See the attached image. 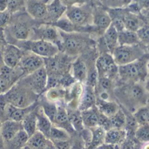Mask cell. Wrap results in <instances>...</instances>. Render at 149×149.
<instances>
[{
    "label": "cell",
    "instance_id": "484cf974",
    "mask_svg": "<svg viewBox=\"0 0 149 149\" xmlns=\"http://www.w3.org/2000/svg\"><path fill=\"white\" fill-rule=\"evenodd\" d=\"M71 74L76 81L84 83L86 81L88 69L86 63L81 58H77L71 66Z\"/></svg>",
    "mask_w": 149,
    "mask_h": 149
},
{
    "label": "cell",
    "instance_id": "11a10c76",
    "mask_svg": "<svg viewBox=\"0 0 149 149\" xmlns=\"http://www.w3.org/2000/svg\"><path fill=\"white\" fill-rule=\"evenodd\" d=\"M1 124H2V122L0 121V130H1ZM0 148L3 149V141L1 138V134H0Z\"/></svg>",
    "mask_w": 149,
    "mask_h": 149
},
{
    "label": "cell",
    "instance_id": "4fadbf2b",
    "mask_svg": "<svg viewBox=\"0 0 149 149\" xmlns=\"http://www.w3.org/2000/svg\"><path fill=\"white\" fill-rule=\"evenodd\" d=\"M24 52V51L17 47V45L8 43L2 51V56L4 65L10 68H15L19 64Z\"/></svg>",
    "mask_w": 149,
    "mask_h": 149
},
{
    "label": "cell",
    "instance_id": "52a82bcc",
    "mask_svg": "<svg viewBox=\"0 0 149 149\" xmlns=\"http://www.w3.org/2000/svg\"><path fill=\"white\" fill-rule=\"evenodd\" d=\"M112 55L118 65H123L142 58L144 52L138 44L133 45H119L113 52Z\"/></svg>",
    "mask_w": 149,
    "mask_h": 149
},
{
    "label": "cell",
    "instance_id": "ab89813d",
    "mask_svg": "<svg viewBox=\"0 0 149 149\" xmlns=\"http://www.w3.org/2000/svg\"><path fill=\"white\" fill-rule=\"evenodd\" d=\"M134 116L136 119L139 125L149 123V107H144L142 108H140L134 113Z\"/></svg>",
    "mask_w": 149,
    "mask_h": 149
},
{
    "label": "cell",
    "instance_id": "f35d334b",
    "mask_svg": "<svg viewBox=\"0 0 149 149\" xmlns=\"http://www.w3.org/2000/svg\"><path fill=\"white\" fill-rule=\"evenodd\" d=\"M133 0H101L102 5L107 8H123L128 6Z\"/></svg>",
    "mask_w": 149,
    "mask_h": 149
},
{
    "label": "cell",
    "instance_id": "d6986e66",
    "mask_svg": "<svg viewBox=\"0 0 149 149\" xmlns=\"http://www.w3.org/2000/svg\"><path fill=\"white\" fill-rule=\"evenodd\" d=\"M23 125L20 121L12 120H6L1 124L0 134L3 142H6L12 139L19 131L23 130Z\"/></svg>",
    "mask_w": 149,
    "mask_h": 149
},
{
    "label": "cell",
    "instance_id": "cb8c5ba5",
    "mask_svg": "<svg viewBox=\"0 0 149 149\" xmlns=\"http://www.w3.org/2000/svg\"><path fill=\"white\" fill-rule=\"evenodd\" d=\"M127 133L123 128H111L106 132L105 143L111 145H121L127 139Z\"/></svg>",
    "mask_w": 149,
    "mask_h": 149
},
{
    "label": "cell",
    "instance_id": "91938a15",
    "mask_svg": "<svg viewBox=\"0 0 149 149\" xmlns=\"http://www.w3.org/2000/svg\"><path fill=\"white\" fill-rule=\"evenodd\" d=\"M134 149H135V148H134Z\"/></svg>",
    "mask_w": 149,
    "mask_h": 149
},
{
    "label": "cell",
    "instance_id": "2e32d148",
    "mask_svg": "<svg viewBox=\"0 0 149 149\" xmlns=\"http://www.w3.org/2000/svg\"><path fill=\"white\" fill-rule=\"evenodd\" d=\"M9 33L10 37L16 40H28L32 33V29L30 24L24 21H18L16 23H10L8 26Z\"/></svg>",
    "mask_w": 149,
    "mask_h": 149
},
{
    "label": "cell",
    "instance_id": "816d5d0a",
    "mask_svg": "<svg viewBox=\"0 0 149 149\" xmlns=\"http://www.w3.org/2000/svg\"><path fill=\"white\" fill-rule=\"evenodd\" d=\"M141 15L143 16V17L145 18V20L147 21V23H148L149 24V9L141 10Z\"/></svg>",
    "mask_w": 149,
    "mask_h": 149
},
{
    "label": "cell",
    "instance_id": "4dcf8cb0",
    "mask_svg": "<svg viewBox=\"0 0 149 149\" xmlns=\"http://www.w3.org/2000/svg\"><path fill=\"white\" fill-rule=\"evenodd\" d=\"M96 107L101 113H103L107 117H111L120 109V107L116 103L104 100L101 99L96 100Z\"/></svg>",
    "mask_w": 149,
    "mask_h": 149
},
{
    "label": "cell",
    "instance_id": "9f6ffc18",
    "mask_svg": "<svg viewBox=\"0 0 149 149\" xmlns=\"http://www.w3.org/2000/svg\"><path fill=\"white\" fill-rule=\"evenodd\" d=\"M141 149H149V142L144 143V145L141 147Z\"/></svg>",
    "mask_w": 149,
    "mask_h": 149
},
{
    "label": "cell",
    "instance_id": "5b68a950",
    "mask_svg": "<svg viewBox=\"0 0 149 149\" xmlns=\"http://www.w3.org/2000/svg\"><path fill=\"white\" fill-rule=\"evenodd\" d=\"M147 64L148 63L141 58L132 63L119 65V75L124 81L136 83L147 76Z\"/></svg>",
    "mask_w": 149,
    "mask_h": 149
},
{
    "label": "cell",
    "instance_id": "ac0fdd59",
    "mask_svg": "<svg viewBox=\"0 0 149 149\" xmlns=\"http://www.w3.org/2000/svg\"><path fill=\"white\" fill-rule=\"evenodd\" d=\"M38 101L27 107H17L13 105L7 104L5 109V118L6 120H12L22 122L24 117L29 113L33 111L38 107Z\"/></svg>",
    "mask_w": 149,
    "mask_h": 149
},
{
    "label": "cell",
    "instance_id": "7bdbcfd3",
    "mask_svg": "<svg viewBox=\"0 0 149 149\" xmlns=\"http://www.w3.org/2000/svg\"><path fill=\"white\" fill-rule=\"evenodd\" d=\"M12 19V14L7 10L4 11H0V28H6L10 23Z\"/></svg>",
    "mask_w": 149,
    "mask_h": 149
},
{
    "label": "cell",
    "instance_id": "ba28073f",
    "mask_svg": "<svg viewBox=\"0 0 149 149\" xmlns=\"http://www.w3.org/2000/svg\"><path fill=\"white\" fill-rule=\"evenodd\" d=\"M19 81L29 87L36 94L40 95L46 91L48 82L47 71L45 67L43 66L33 72L32 73L21 78Z\"/></svg>",
    "mask_w": 149,
    "mask_h": 149
},
{
    "label": "cell",
    "instance_id": "7c38bea8",
    "mask_svg": "<svg viewBox=\"0 0 149 149\" xmlns=\"http://www.w3.org/2000/svg\"><path fill=\"white\" fill-rule=\"evenodd\" d=\"M43 66H45V58L29 52H24L23 58L17 65V67L23 72L24 77L32 73Z\"/></svg>",
    "mask_w": 149,
    "mask_h": 149
},
{
    "label": "cell",
    "instance_id": "d6a6232c",
    "mask_svg": "<svg viewBox=\"0 0 149 149\" xmlns=\"http://www.w3.org/2000/svg\"><path fill=\"white\" fill-rule=\"evenodd\" d=\"M49 140L50 139L47 138L45 134L37 130L31 136L29 137L27 145L32 149H43L48 143Z\"/></svg>",
    "mask_w": 149,
    "mask_h": 149
},
{
    "label": "cell",
    "instance_id": "74e56055",
    "mask_svg": "<svg viewBox=\"0 0 149 149\" xmlns=\"http://www.w3.org/2000/svg\"><path fill=\"white\" fill-rule=\"evenodd\" d=\"M134 136L136 140L142 143L149 142V123L139 125L138 128L135 131Z\"/></svg>",
    "mask_w": 149,
    "mask_h": 149
},
{
    "label": "cell",
    "instance_id": "94428289",
    "mask_svg": "<svg viewBox=\"0 0 149 149\" xmlns=\"http://www.w3.org/2000/svg\"><path fill=\"white\" fill-rule=\"evenodd\" d=\"M0 149H1V148H0Z\"/></svg>",
    "mask_w": 149,
    "mask_h": 149
},
{
    "label": "cell",
    "instance_id": "60d3db41",
    "mask_svg": "<svg viewBox=\"0 0 149 149\" xmlns=\"http://www.w3.org/2000/svg\"><path fill=\"white\" fill-rule=\"evenodd\" d=\"M25 8V1L24 0H9L7 10L10 11L12 15L19 12L21 10Z\"/></svg>",
    "mask_w": 149,
    "mask_h": 149
},
{
    "label": "cell",
    "instance_id": "83f0119b",
    "mask_svg": "<svg viewBox=\"0 0 149 149\" xmlns=\"http://www.w3.org/2000/svg\"><path fill=\"white\" fill-rule=\"evenodd\" d=\"M29 140V135L23 129L19 131L12 139L3 142V149H21L24 147Z\"/></svg>",
    "mask_w": 149,
    "mask_h": 149
},
{
    "label": "cell",
    "instance_id": "603a6c76",
    "mask_svg": "<svg viewBox=\"0 0 149 149\" xmlns=\"http://www.w3.org/2000/svg\"><path fill=\"white\" fill-rule=\"evenodd\" d=\"M81 116L83 123L86 128H94L99 127L100 120V111L98 110L96 105L87 110L81 111Z\"/></svg>",
    "mask_w": 149,
    "mask_h": 149
},
{
    "label": "cell",
    "instance_id": "8992f818",
    "mask_svg": "<svg viewBox=\"0 0 149 149\" xmlns=\"http://www.w3.org/2000/svg\"><path fill=\"white\" fill-rule=\"evenodd\" d=\"M93 6L91 5L90 3H87L81 5H73L67 7L65 15L73 24L85 26L93 24Z\"/></svg>",
    "mask_w": 149,
    "mask_h": 149
},
{
    "label": "cell",
    "instance_id": "ffe728a7",
    "mask_svg": "<svg viewBox=\"0 0 149 149\" xmlns=\"http://www.w3.org/2000/svg\"><path fill=\"white\" fill-rule=\"evenodd\" d=\"M119 32L116 28L113 25V24L106 30L104 34L102 35V41L104 45L109 53H113L117 46H119Z\"/></svg>",
    "mask_w": 149,
    "mask_h": 149
},
{
    "label": "cell",
    "instance_id": "8d00e7d4",
    "mask_svg": "<svg viewBox=\"0 0 149 149\" xmlns=\"http://www.w3.org/2000/svg\"><path fill=\"white\" fill-rule=\"evenodd\" d=\"M113 128H124L126 127V113L120 108L113 115L109 117Z\"/></svg>",
    "mask_w": 149,
    "mask_h": 149
},
{
    "label": "cell",
    "instance_id": "bcb514c9",
    "mask_svg": "<svg viewBox=\"0 0 149 149\" xmlns=\"http://www.w3.org/2000/svg\"><path fill=\"white\" fill-rule=\"evenodd\" d=\"M7 44L8 42H7L5 32H4V29L0 28V52H2V51L3 50V48L5 47Z\"/></svg>",
    "mask_w": 149,
    "mask_h": 149
},
{
    "label": "cell",
    "instance_id": "8fae6325",
    "mask_svg": "<svg viewBox=\"0 0 149 149\" xmlns=\"http://www.w3.org/2000/svg\"><path fill=\"white\" fill-rule=\"evenodd\" d=\"M23 77V72L17 66L10 68L4 65L0 70V95L6 93Z\"/></svg>",
    "mask_w": 149,
    "mask_h": 149
},
{
    "label": "cell",
    "instance_id": "277c9868",
    "mask_svg": "<svg viewBox=\"0 0 149 149\" xmlns=\"http://www.w3.org/2000/svg\"><path fill=\"white\" fill-rule=\"evenodd\" d=\"M69 58L71 56L65 53H60V52L52 58H45V67L47 71L48 77L60 79L64 75L69 73L72 66Z\"/></svg>",
    "mask_w": 149,
    "mask_h": 149
},
{
    "label": "cell",
    "instance_id": "e575fe53",
    "mask_svg": "<svg viewBox=\"0 0 149 149\" xmlns=\"http://www.w3.org/2000/svg\"><path fill=\"white\" fill-rule=\"evenodd\" d=\"M40 107L44 111L45 114L50 119L52 122H53L58 111V105L55 102H52L49 101L48 100H41Z\"/></svg>",
    "mask_w": 149,
    "mask_h": 149
},
{
    "label": "cell",
    "instance_id": "5bb4252c",
    "mask_svg": "<svg viewBox=\"0 0 149 149\" xmlns=\"http://www.w3.org/2000/svg\"><path fill=\"white\" fill-rule=\"evenodd\" d=\"M93 24L104 34L106 30L112 24V18L107 10V7L102 4L93 6Z\"/></svg>",
    "mask_w": 149,
    "mask_h": 149
},
{
    "label": "cell",
    "instance_id": "6f0895ef",
    "mask_svg": "<svg viewBox=\"0 0 149 149\" xmlns=\"http://www.w3.org/2000/svg\"><path fill=\"white\" fill-rule=\"evenodd\" d=\"M21 149H32V148H31L30 146H28V145L26 144V145H25L24 147H23V148H22Z\"/></svg>",
    "mask_w": 149,
    "mask_h": 149
},
{
    "label": "cell",
    "instance_id": "b9f144b4",
    "mask_svg": "<svg viewBox=\"0 0 149 149\" xmlns=\"http://www.w3.org/2000/svg\"><path fill=\"white\" fill-rule=\"evenodd\" d=\"M136 32L141 40V43H143L144 45H149V24H146L141 26Z\"/></svg>",
    "mask_w": 149,
    "mask_h": 149
},
{
    "label": "cell",
    "instance_id": "9c48e42d",
    "mask_svg": "<svg viewBox=\"0 0 149 149\" xmlns=\"http://www.w3.org/2000/svg\"><path fill=\"white\" fill-rule=\"evenodd\" d=\"M95 65L99 78H107L113 80L119 74V65L109 52H103L96 60Z\"/></svg>",
    "mask_w": 149,
    "mask_h": 149
},
{
    "label": "cell",
    "instance_id": "f907efd6",
    "mask_svg": "<svg viewBox=\"0 0 149 149\" xmlns=\"http://www.w3.org/2000/svg\"><path fill=\"white\" fill-rule=\"evenodd\" d=\"M9 0H0V11H4L7 10Z\"/></svg>",
    "mask_w": 149,
    "mask_h": 149
},
{
    "label": "cell",
    "instance_id": "f1b7e54d",
    "mask_svg": "<svg viewBox=\"0 0 149 149\" xmlns=\"http://www.w3.org/2000/svg\"><path fill=\"white\" fill-rule=\"evenodd\" d=\"M119 45H133L141 43L136 31L124 30L119 32Z\"/></svg>",
    "mask_w": 149,
    "mask_h": 149
},
{
    "label": "cell",
    "instance_id": "1f68e13d",
    "mask_svg": "<svg viewBox=\"0 0 149 149\" xmlns=\"http://www.w3.org/2000/svg\"><path fill=\"white\" fill-rule=\"evenodd\" d=\"M67 113H68V117H69L70 122H71L72 127L74 128V130L81 133L85 129V126H84L82 116H81V111H79V109L68 108Z\"/></svg>",
    "mask_w": 149,
    "mask_h": 149
},
{
    "label": "cell",
    "instance_id": "e0dca14e",
    "mask_svg": "<svg viewBox=\"0 0 149 149\" xmlns=\"http://www.w3.org/2000/svg\"><path fill=\"white\" fill-rule=\"evenodd\" d=\"M67 7L61 2V0H52L47 3V15L43 24H51L58 20L65 14Z\"/></svg>",
    "mask_w": 149,
    "mask_h": 149
},
{
    "label": "cell",
    "instance_id": "4316f807",
    "mask_svg": "<svg viewBox=\"0 0 149 149\" xmlns=\"http://www.w3.org/2000/svg\"><path fill=\"white\" fill-rule=\"evenodd\" d=\"M36 111H37V130L41 132L47 138H49L50 131L53 124L50 120V119L45 114L40 106L37 107Z\"/></svg>",
    "mask_w": 149,
    "mask_h": 149
},
{
    "label": "cell",
    "instance_id": "681fc988",
    "mask_svg": "<svg viewBox=\"0 0 149 149\" xmlns=\"http://www.w3.org/2000/svg\"><path fill=\"white\" fill-rule=\"evenodd\" d=\"M95 149H120L119 145H111V144H107V143H103L100 146H99L98 148Z\"/></svg>",
    "mask_w": 149,
    "mask_h": 149
},
{
    "label": "cell",
    "instance_id": "db71d44e",
    "mask_svg": "<svg viewBox=\"0 0 149 149\" xmlns=\"http://www.w3.org/2000/svg\"><path fill=\"white\" fill-rule=\"evenodd\" d=\"M145 89H146V91L149 93V77L148 78V79L146 80V83H145Z\"/></svg>",
    "mask_w": 149,
    "mask_h": 149
},
{
    "label": "cell",
    "instance_id": "7402d4cb",
    "mask_svg": "<svg viewBox=\"0 0 149 149\" xmlns=\"http://www.w3.org/2000/svg\"><path fill=\"white\" fill-rule=\"evenodd\" d=\"M123 21L125 24V28L127 30L133 31H137L141 26H143L146 24H148L143 17L141 13V14L132 13L128 10L123 17Z\"/></svg>",
    "mask_w": 149,
    "mask_h": 149
},
{
    "label": "cell",
    "instance_id": "3957f363",
    "mask_svg": "<svg viewBox=\"0 0 149 149\" xmlns=\"http://www.w3.org/2000/svg\"><path fill=\"white\" fill-rule=\"evenodd\" d=\"M59 31V30H58ZM61 36L60 52H64L69 56H74L82 52L90 42V39L86 33L82 32H64L59 31Z\"/></svg>",
    "mask_w": 149,
    "mask_h": 149
},
{
    "label": "cell",
    "instance_id": "c3c4849f",
    "mask_svg": "<svg viewBox=\"0 0 149 149\" xmlns=\"http://www.w3.org/2000/svg\"><path fill=\"white\" fill-rule=\"evenodd\" d=\"M133 1L139 5L141 10L149 9V0H133Z\"/></svg>",
    "mask_w": 149,
    "mask_h": 149
},
{
    "label": "cell",
    "instance_id": "7a4b0ae2",
    "mask_svg": "<svg viewBox=\"0 0 149 149\" xmlns=\"http://www.w3.org/2000/svg\"><path fill=\"white\" fill-rule=\"evenodd\" d=\"M13 45H17L23 51L32 52L44 58H52L60 52L57 45L45 40H17Z\"/></svg>",
    "mask_w": 149,
    "mask_h": 149
},
{
    "label": "cell",
    "instance_id": "f5cc1de1",
    "mask_svg": "<svg viewBox=\"0 0 149 149\" xmlns=\"http://www.w3.org/2000/svg\"><path fill=\"white\" fill-rule=\"evenodd\" d=\"M4 65V62H3V56H2V52H0V70L1 68Z\"/></svg>",
    "mask_w": 149,
    "mask_h": 149
},
{
    "label": "cell",
    "instance_id": "836d02e7",
    "mask_svg": "<svg viewBox=\"0 0 149 149\" xmlns=\"http://www.w3.org/2000/svg\"><path fill=\"white\" fill-rule=\"evenodd\" d=\"M45 93L46 100L52 102H56L63 99H65L66 96V90L62 86H55L49 88L45 91Z\"/></svg>",
    "mask_w": 149,
    "mask_h": 149
},
{
    "label": "cell",
    "instance_id": "7dc6e473",
    "mask_svg": "<svg viewBox=\"0 0 149 149\" xmlns=\"http://www.w3.org/2000/svg\"><path fill=\"white\" fill-rule=\"evenodd\" d=\"M70 149H86V145H85L84 140L83 139H80V140L75 141L72 144Z\"/></svg>",
    "mask_w": 149,
    "mask_h": 149
},
{
    "label": "cell",
    "instance_id": "f6af8a7d",
    "mask_svg": "<svg viewBox=\"0 0 149 149\" xmlns=\"http://www.w3.org/2000/svg\"><path fill=\"white\" fill-rule=\"evenodd\" d=\"M61 2H62L66 7H70V6H73V5H81V4H85V3H90L91 0H61Z\"/></svg>",
    "mask_w": 149,
    "mask_h": 149
},
{
    "label": "cell",
    "instance_id": "680465c9",
    "mask_svg": "<svg viewBox=\"0 0 149 149\" xmlns=\"http://www.w3.org/2000/svg\"><path fill=\"white\" fill-rule=\"evenodd\" d=\"M147 69H148V75L149 77V60L148 62V64H147Z\"/></svg>",
    "mask_w": 149,
    "mask_h": 149
},
{
    "label": "cell",
    "instance_id": "6da1fadb",
    "mask_svg": "<svg viewBox=\"0 0 149 149\" xmlns=\"http://www.w3.org/2000/svg\"><path fill=\"white\" fill-rule=\"evenodd\" d=\"M3 95L8 104L17 107H27L31 106L38 101L39 96L19 80Z\"/></svg>",
    "mask_w": 149,
    "mask_h": 149
},
{
    "label": "cell",
    "instance_id": "f546056e",
    "mask_svg": "<svg viewBox=\"0 0 149 149\" xmlns=\"http://www.w3.org/2000/svg\"><path fill=\"white\" fill-rule=\"evenodd\" d=\"M36 109L37 107L33 111L29 113L22 120L23 128L27 133L29 137L31 136L37 131V111Z\"/></svg>",
    "mask_w": 149,
    "mask_h": 149
},
{
    "label": "cell",
    "instance_id": "30bf717a",
    "mask_svg": "<svg viewBox=\"0 0 149 149\" xmlns=\"http://www.w3.org/2000/svg\"><path fill=\"white\" fill-rule=\"evenodd\" d=\"M32 36L34 38L33 40H45L48 42H52L57 45L60 50L61 47V36L58 28L52 24H42L36 27L32 28Z\"/></svg>",
    "mask_w": 149,
    "mask_h": 149
},
{
    "label": "cell",
    "instance_id": "d4e9b609",
    "mask_svg": "<svg viewBox=\"0 0 149 149\" xmlns=\"http://www.w3.org/2000/svg\"><path fill=\"white\" fill-rule=\"evenodd\" d=\"M96 100L97 98L95 96L94 87L86 85V87L84 88V93L80 99L79 110L85 111L94 107L96 105Z\"/></svg>",
    "mask_w": 149,
    "mask_h": 149
},
{
    "label": "cell",
    "instance_id": "44dd1931",
    "mask_svg": "<svg viewBox=\"0 0 149 149\" xmlns=\"http://www.w3.org/2000/svg\"><path fill=\"white\" fill-rule=\"evenodd\" d=\"M52 124L61 128H64L69 134L73 133L75 131L70 122L67 109L62 105H58V111H57V113H56V116L54 118Z\"/></svg>",
    "mask_w": 149,
    "mask_h": 149
},
{
    "label": "cell",
    "instance_id": "9a60e30c",
    "mask_svg": "<svg viewBox=\"0 0 149 149\" xmlns=\"http://www.w3.org/2000/svg\"><path fill=\"white\" fill-rule=\"evenodd\" d=\"M25 10L33 19L44 23L47 15V3L45 0H26Z\"/></svg>",
    "mask_w": 149,
    "mask_h": 149
},
{
    "label": "cell",
    "instance_id": "d590c367",
    "mask_svg": "<svg viewBox=\"0 0 149 149\" xmlns=\"http://www.w3.org/2000/svg\"><path fill=\"white\" fill-rule=\"evenodd\" d=\"M49 139L52 141H68L71 139V136L70 134L64 128L52 125L50 131Z\"/></svg>",
    "mask_w": 149,
    "mask_h": 149
},
{
    "label": "cell",
    "instance_id": "ee69618b",
    "mask_svg": "<svg viewBox=\"0 0 149 149\" xmlns=\"http://www.w3.org/2000/svg\"><path fill=\"white\" fill-rule=\"evenodd\" d=\"M52 141V140H51ZM57 149H70L72 146V142L70 140L68 141H52Z\"/></svg>",
    "mask_w": 149,
    "mask_h": 149
}]
</instances>
